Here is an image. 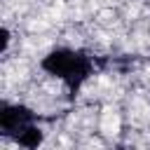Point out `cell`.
Instances as JSON below:
<instances>
[{"label": "cell", "instance_id": "1", "mask_svg": "<svg viewBox=\"0 0 150 150\" xmlns=\"http://www.w3.org/2000/svg\"><path fill=\"white\" fill-rule=\"evenodd\" d=\"M42 68L56 77H61L70 91V96L77 94L82 82L91 75L94 63L84 52H73V49H54L42 59Z\"/></svg>", "mask_w": 150, "mask_h": 150}, {"label": "cell", "instance_id": "2", "mask_svg": "<svg viewBox=\"0 0 150 150\" xmlns=\"http://www.w3.org/2000/svg\"><path fill=\"white\" fill-rule=\"evenodd\" d=\"M35 120V112L28 110L26 105H9V103H2V110H0V129L5 136H16L21 129L30 127Z\"/></svg>", "mask_w": 150, "mask_h": 150}, {"label": "cell", "instance_id": "3", "mask_svg": "<svg viewBox=\"0 0 150 150\" xmlns=\"http://www.w3.org/2000/svg\"><path fill=\"white\" fill-rule=\"evenodd\" d=\"M14 141L19 143V145H23L26 150H38V145L42 143V131L38 129V127H26V129H21L16 136H14Z\"/></svg>", "mask_w": 150, "mask_h": 150}]
</instances>
